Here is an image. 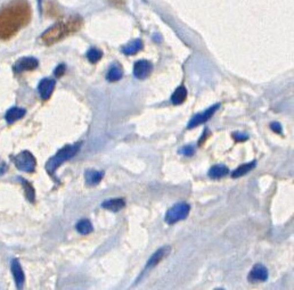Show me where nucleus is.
<instances>
[{"mask_svg":"<svg viewBox=\"0 0 294 290\" xmlns=\"http://www.w3.org/2000/svg\"><path fill=\"white\" fill-rule=\"evenodd\" d=\"M219 107H220V104H215L213 106L208 108V110H205L203 113L196 114L195 116L192 117L191 121L188 122L187 129H194L196 127H198V125L205 123V122L210 120V118L213 116V114L219 110Z\"/></svg>","mask_w":294,"mask_h":290,"instance_id":"obj_6","label":"nucleus"},{"mask_svg":"<svg viewBox=\"0 0 294 290\" xmlns=\"http://www.w3.org/2000/svg\"><path fill=\"white\" fill-rule=\"evenodd\" d=\"M19 180H20V182L22 183L23 189H24V193H25V196H26L27 201H31V202H33V201H34V199H36V191H34L33 187L31 186V183H30V182H27L26 180L22 179V178H21V179H19Z\"/></svg>","mask_w":294,"mask_h":290,"instance_id":"obj_22","label":"nucleus"},{"mask_svg":"<svg viewBox=\"0 0 294 290\" xmlns=\"http://www.w3.org/2000/svg\"><path fill=\"white\" fill-rule=\"evenodd\" d=\"M152 71H153V65L152 63H149L148 61L142 59V61H138L135 63V66H134L135 78H137L139 80H144L146 78H148Z\"/></svg>","mask_w":294,"mask_h":290,"instance_id":"obj_8","label":"nucleus"},{"mask_svg":"<svg viewBox=\"0 0 294 290\" xmlns=\"http://www.w3.org/2000/svg\"><path fill=\"white\" fill-rule=\"evenodd\" d=\"M65 69H66V67H65V65L64 64H59L57 67H56V69H55V75L57 76V78H61V76L64 74L65 73Z\"/></svg>","mask_w":294,"mask_h":290,"instance_id":"obj_28","label":"nucleus"},{"mask_svg":"<svg viewBox=\"0 0 294 290\" xmlns=\"http://www.w3.org/2000/svg\"><path fill=\"white\" fill-rule=\"evenodd\" d=\"M24 115H25V110L20 107H12L10 110L7 111V113L5 115V118L7 121V123H14V122L19 121L22 118Z\"/></svg>","mask_w":294,"mask_h":290,"instance_id":"obj_15","label":"nucleus"},{"mask_svg":"<svg viewBox=\"0 0 294 290\" xmlns=\"http://www.w3.org/2000/svg\"><path fill=\"white\" fill-rule=\"evenodd\" d=\"M143 47H144L143 41L141 39H137V40L131 41V43H129L127 46H124L123 49H122V52H123L124 55H128V56L135 55V54H137V52L141 51Z\"/></svg>","mask_w":294,"mask_h":290,"instance_id":"obj_17","label":"nucleus"},{"mask_svg":"<svg viewBox=\"0 0 294 290\" xmlns=\"http://www.w3.org/2000/svg\"><path fill=\"white\" fill-rule=\"evenodd\" d=\"M270 129L274 132H276V134H283L282 125H281V123H278V122H271V123H270Z\"/></svg>","mask_w":294,"mask_h":290,"instance_id":"obj_27","label":"nucleus"},{"mask_svg":"<svg viewBox=\"0 0 294 290\" xmlns=\"http://www.w3.org/2000/svg\"><path fill=\"white\" fill-rule=\"evenodd\" d=\"M191 211V206L187 204V202L180 201L177 202L176 205H173L172 207L168 209V212L166 213V216H164V221H166L168 224H174V223L183 221L188 216Z\"/></svg>","mask_w":294,"mask_h":290,"instance_id":"obj_4","label":"nucleus"},{"mask_svg":"<svg viewBox=\"0 0 294 290\" xmlns=\"http://www.w3.org/2000/svg\"><path fill=\"white\" fill-rule=\"evenodd\" d=\"M208 174L209 178H211V179H221V178L226 177L227 174H229V169L225 165H213L209 170Z\"/></svg>","mask_w":294,"mask_h":290,"instance_id":"obj_16","label":"nucleus"},{"mask_svg":"<svg viewBox=\"0 0 294 290\" xmlns=\"http://www.w3.org/2000/svg\"><path fill=\"white\" fill-rule=\"evenodd\" d=\"M38 65H39L38 59L33 57H24L15 63V65H14V72L22 73L25 71H33V69L38 67Z\"/></svg>","mask_w":294,"mask_h":290,"instance_id":"obj_9","label":"nucleus"},{"mask_svg":"<svg viewBox=\"0 0 294 290\" xmlns=\"http://www.w3.org/2000/svg\"><path fill=\"white\" fill-rule=\"evenodd\" d=\"M82 25L83 20L79 15L69 16L68 19L59 21L55 25L45 31L43 36L40 37V40L46 46H51V45L65 39L66 37L76 33L81 29Z\"/></svg>","mask_w":294,"mask_h":290,"instance_id":"obj_2","label":"nucleus"},{"mask_svg":"<svg viewBox=\"0 0 294 290\" xmlns=\"http://www.w3.org/2000/svg\"><path fill=\"white\" fill-rule=\"evenodd\" d=\"M101 207L111 212H119L125 207V201L123 198H112L105 201Z\"/></svg>","mask_w":294,"mask_h":290,"instance_id":"obj_13","label":"nucleus"},{"mask_svg":"<svg viewBox=\"0 0 294 290\" xmlns=\"http://www.w3.org/2000/svg\"><path fill=\"white\" fill-rule=\"evenodd\" d=\"M31 6L26 0H10L0 8V40H8L31 21Z\"/></svg>","mask_w":294,"mask_h":290,"instance_id":"obj_1","label":"nucleus"},{"mask_svg":"<svg viewBox=\"0 0 294 290\" xmlns=\"http://www.w3.org/2000/svg\"><path fill=\"white\" fill-rule=\"evenodd\" d=\"M103 178H104L103 171L88 170V171H86V173H85V180H86V183L88 184V186H97Z\"/></svg>","mask_w":294,"mask_h":290,"instance_id":"obj_14","label":"nucleus"},{"mask_svg":"<svg viewBox=\"0 0 294 290\" xmlns=\"http://www.w3.org/2000/svg\"><path fill=\"white\" fill-rule=\"evenodd\" d=\"M255 166H257V162H255V160H253V162H250V163H246V164H242V165L237 167L235 171H233L232 178L236 179V178L243 177L246 173L251 172V171L253 170Z\"/></svg>","mask_w":294,"mask_h":290,"instance_id":"obj_20","label":"nucleus"},{"mask_svg":"<svg viewBox=\"0 0 294 290\" xmlns=\"http://www.w3.org/2000/svg\"><path fill=\"white\" fill-rule=\"evenodd\" d=\"M101 57H103V52L97 48L89 49L88 52H87V58H88V61L93 63V64H96V63L99 62Z\"/></svg>","mask_w":294,"mask_h":290,"instance_id":"obj_23","label":"nucleus"},{"mask_svg":"<svg viewBox=\"0 0 294 290\" xmlns=\"http://www.w3.org/2000/svg\"><path fill=\"white\" fill-rule=\"evenodd\" d=\"M55 80L52 79H44L41 80L39 86H38V92L43 100H48L50 98L52 91L55 89Z\"/></svg>","mask_w":294,"mask_h":290,"instance_id":"obj_11","label":"nucleus"},{"mask_svg":"<svg viewBox=\"0 0 294 290\" xmlns=\"http://www.w3.org/2000/svg\"><path fill=\"white\" fill-rule=\"evenodd\" d=\"M13 162L20 171H23V172H27V173L34 172V170H36V166H37L36 158H34L32 154L27 152V150L20 153L19 155L14 156Z\"/></svg>","mask_w":294,"mask_h":290,"instance_id":"obj_5","label":"nucleus"},{"mask_svg":"<svg viewBox=\"0 0 294 290\" xmlns=\"http://www.w3.org/2000/svg\"><path fill=\"white\" fill-rule=\"evenodd\" d=\"M122 76H123V71H122L121 66L119 64H113L110 71L107 72L106 80L110 82H117L122 79Z\"/></svg>","mask_w":294,"mask_h":290,"instance_id":"obj_19","label":"nucleus"},{"mask_svg":"<svg viewBox=\"0 0 294 290\" xmlns=\"http://www.w3.org/2000/svg\"><path fill=\"white\" fill-rule=\"evenodd\" d=\"M46 13L48 16H52V17H57L59 15V10H58V6L57 3L54 2V0H50V1L47 2L46 6Z\"/></svg>","mask_w":294,"mask_h":290,"instance_id":"obj_24","label":"nucleus"},{"mask_svg":"<svg viewBox=\"0 0 294 290\" xmlns=\"http://www.w3.org/2000/svg\"><path fill=\"white\" fill-rule=\"evenodd\" d=\"M7 171V164L1 162L0 163V176H2L3 173H5Z\"/></svg>","mask_w":294,"mask_h":290,"instance_id":"obj_31","label":"nucleus"},{"mask_svg":"<svg viewBox=\"0 0 294 290\" xmlns=\"http://www.w3.org/2000/svg\"><path fill=\"white\" fill-rule=\"evenodd\" d=\"M210 135H211V132H209L208 128H206L205 130H204V134H203V135L201 137V139H199V140H198V145H199V146L203 145V142H204V141L206 140V139H208L206 137H210Z\"/></svg>","mask_w":294,"mask_h":290,"instance_id":"obj_29","label":"nucleus"},{"mask_svg":"<svg viewBox=\"0 0 294 290\" xmlns=\"http://www.w3.org/2000/svg\"><path fill=\"white\" fill-rule=\"evenodd\" d=\"M108 2H111L112 5L120 7L124 3V0H108Z\"/></svg>","mask_w":294,"mask_h":290,"instance_id":"obj_30","label":"nucleus"},{"mask_svg":"<svg viewBox=\"0 0 294 290\" xmlns=\"http://www.w3.org/2000/svg\"><path fill=\"white\" fill-rule=\"evenodd\" d=\"M186 98H187V90L184 86H180L174 90L172 96H171V103L173 105H181L183 103H185Z\"/></svg>","mask_w":294,"mask_h":290,"instance_id":"obj_18","label":"nucleus"},{"mask_svg":"<svg viewBox=\"0 0 294 290\" xmlns=\"http://www.w3.org/2000/svg\"><path fill=\"white\" fill-rule=\"evenodd\" d=\"M81 145H82L81 142H76V144L68 145V146H65L64 148L58 150L57 154L52 156L51 158L47 162V164H46L47 172L50 174L51 177L54 176L56 170H57L63 163H65L66 160L71 159L73 156H75L76 154H78Z\"/></svg>","mask_w":294,"mask_h":290,"instance_id":"obj_3","label":"nucleus"},{"mask_svg":"<svg viewBox=\"0 0 294 290\" xmlns=\"http://www.w3.org/2000/svg\"><path fill=\"white\" fill-rule=\"evenodd\" d=\"M10 270H12V273H13L14 280H15L16 287L19 289H21L23 287L24 279H25V278H24L23 268H22V267H21L19 260H13L12 261V263H10Z\"/></svg>","mask_w":294,"mask_h":290,"instance_id":"obj_12","label":"nucleus"},{"mask_svg":"<svg viewBox=\"0 0 294 290\" xmlns=\"http://www.w3.org/2000/svg\"><path fill=\"white\" fill-rule=\"evenodd\" d=\"M75 228H76V230H78V232L81 233V235H89V233H92L94 230L92 222L87 219L79 221Z\"/></svg>","mask_w":294,"mask_h":290,"instance_id":"obj_21","label":"nucleus"},{"mask_svg":"<svg viewBox=\"0 0 294 290\" xmlns=\"http://www.w3.org/2000/svg\"><path fill=\"white\" fill-rule=\"evenodd\" d=\"M170 251H171V247L170 246H164V247L159 248V249H157L155 251V253H154L152 255V256L149 257V260H148V262H147V264H146L145 270L148 271L152 268L156 267L157 264L161 263V262H162L164 260V258H166L168 256V255L170 254Z\"/></svg>","mask_w":294,"mask_h":290,"instance_id":"obj_10","label":"nucleus"},{"mask_svg":"<svg viewBox=\"0 0 294 290\" xmlns=\"http://www.w3.org/2000/svg\"><path fill=\"white\" fill-rule=\"evenodd\" d=\"M232 137L234 138V140L237 141V142L246 141L248 139V135L245 134H242V132H234V134H232Z\"/></svg>","mask_w":294,"mask_h":290,"instance_id":"obj_26","label":"nucleus"},{"mask_svg":"<svg viewBox=\"0 0 294 290\" xmlns=\"http://www.w3.org/2000/svg\"><path fill=\"white\" fill-rule=\"evenodd\" d=\"M178 153L185 156H193L195 154V147L194 146H185L183 148L178 150Z\"/></svg>","mask_w":294,"mask_h":290,"instance_id":"obj_25","label":"nucleus"},{"mask_svg":"<svg viewBox=\"0 0 294 290\" xmlns=\"http://www.w3.org/2000/svg\"><path fill=\"white\" fill-rule=\"evenodd\" d=\"M268 279V270L265 265L255 264L250 273L247 275V280L251 284H258V282H265Z\"/></svg>","mask_w":294,"mask_h":290,"instance_id":"obj_7","label":"nucleus"}]
</instances>
